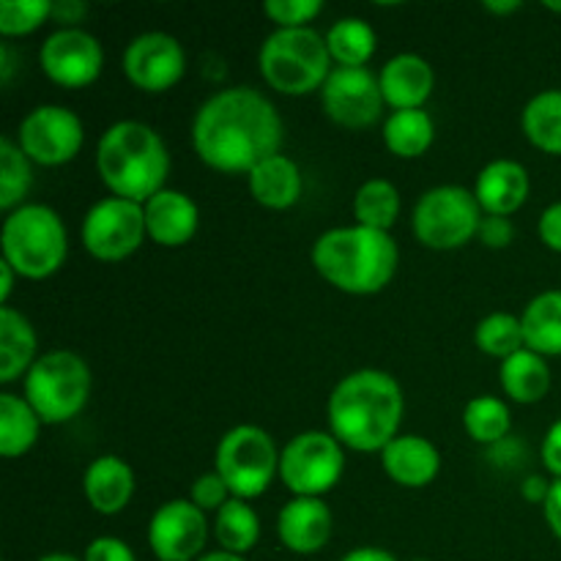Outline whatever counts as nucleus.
Wrapping results in <instances>:
<instances>
[{
	"label": "nucleus",
	"instance_id": "nucleus-31",
	"mask_svg": "<svg viewBox=\"0 0 561 561\" xmlns=\"http://www.w3.org/2000/svg\"><path fill=\"white\" fill-rule=\"evenodd\" d=\"M327 44L337 66H367V60L376 55L378 36L362 16H340L327 31Z\"/></svg>",
	"mask_w": 561,
	"mask_h": 561
},
{
	"label": "nucleus",
	"instance_id": "nucleus-52",
	"mask_svg": "<svg viewBox=\"0 0 561 561\" xmlns=\"http://www.w3.org/2000/svg\"><path fill=\"white\" fill-rule=\"evenodd\" d=\"M542 5H546L548 11H557V14H561V0H542Z\"/></svg>",
	"mask_w": 561,
	"mask_h": 561
},
{
	"label": "nucleus",
	"instance_id": "nucleus-41",
	"mask_svg": "<svg viewBox=\"0 0 561 561\" xmlns=\"http://www.w3.org/2000/svg\"><path fill=\"white\" fill-rule=\"evenodd\" d=\"M537 236H540V241L548 250L561 255V201L551 203V206L540 214V219H537Z\"/></svg>",
	"mask_w": 561,
	"mask_h": 561
},
{
	"label": "nucleus",
	"instance_id": "nucleus-12",
	"mask_svg": "<svg viewBox=\"0 0 561 561\" xmlns=\"http://www.w3.org/2000/svg\"><path fill=\"white\" fill-rule=\"evenodd\" d=\"M85 142L82 118L66 104H36L16 126V146L33 164L58 168L71 162Z\"/></svg>",
	"mask_w": 561,
	"mask_h": 561
},
{
	"label": "nucleus",
	"instance_id": "nucleus-27",
	"mask_svg": "<svg viewBox=\"0 0 561 561\" xmlns=\"http://www.w3.org/2000/svg\"><path fill=\"white\" fill-rule=\"evenodd\" d=\"M44 422L27 403L25 394H0V455L3 458H22L38 442V431Z\"/></svg>",
	"mask_w": 561,
	"mask_h": 561
},
{
	"label": "nucleus",
	"instance_id": "nucleus-7",
	"mask_svg": "<svg viewBox=\"0 0 561 561\" xmlns=\"http://www.w3.org/2000/svg\"><path fill=\"white\" fill-rule=\"evenodd\" d=\"M91 367L69 348L44 351L22 378L25 400L44 425H64L80 416L91 398Z\"/></svg>",
	"mask_w": 561,
	"mask_h": 561
},
{
	"label": "nucleus",
	"instance_id": "nucleus-2",
	"mask_svg": "<svg viewBox=\"0 0 561 561\" xmlns=\"http://www.w3.org/2000/svg\"><path fill=\"white\" fill-rule=\"evenodd\" d=\"M405 398L398 378L362 367L340 378L327 403L329 433L354 453H381L400 436Z\"/></svg>",
	"mask_w": 561,
	"mask_h": 561
},
{
	"label": "nucleus",
	"instance_id": "nucleus-1",
	"mask_svg": "<svg viewBox=\"0 0 561 561\" xmlns=\"http://www.w3.org/2000/svg\"><path fill=\"white\" fill-rule=\"evenodd\" d=\"M285 126L272 99L250 85L211 93L192 118V148L219 173H250L279 153Z\"/></svg>",
	"mask_w": 561,
	"mask_h": 561
},
{
	"label": "nucleus",
	"instance_id": "nucleus-18",
	"mask_svg": "<svg viewBox=\"0 0 561 561\" xmlns=\"http://www.w3.org/2000/svg\"><path fill=\"white\" fill-rule=\"evenodd\" d=\"M142 211H146L148 239L170 250L190 244L201 228V208L181 190L164 186L162 192L142 203Z\"/></svg>",
	"mask_w": 561,
	"mask_h": 561
},
{
	"label": "nucleus",
	"instance_id": "nucleus-22",
	"mask_svg": "<svg viewBox=\"0 0 561 561\" xmlns=\"http://www.w3.org/2000/svg\"><path fill=\"white\" fill-rule=\"evenodd\" d=\"M82 493L99 515L124 513L135 496V471L118 455H99L82 474Z\"/></svg>",
	"mask_w": 561,
	"mask_h": 561
},
{
	"label": "nucleus",
	"instance_id": "nucleus-37",
	"mask_svg": "<svg viewBox=\"0 0 561 561\" xmlns=\"http://www.w3.org/2000/svg\"><path fill=\"white\" fill-rule=\"evenodd\" d=\"M321 11V0H266L263 3V14L277 27H307Z\"/></svg>",
	"mask_w": 561,
	"mask_h": 561
},
{
	"label": "nucleus",
	"instance_id": "nucleus-47",
	"mask_svg": "<svg viewBox=\"0 0 561 561\" xmlns=\"http://www.w3.org/2000/svg\"><path fill=\"white\" fill-rule=\"evenodd\" d=\"M16 277H20V274H16L14 268H11L9 263L0 257V307H9L11 290H14V279Z\"/></svg>",
	"mask_w": 561,
	"mask_h": 561
},
{
	"label": "nucleus",
	"instance_id": "nucleus-14",
	"mask_svg": "<svg viewBox=\"0 0 561 561\" xmlns=\"http://www.w3.org/2000/svg\"><path fill=\"white\" fill-rule=\"evenodd\" d=\"M126 80L146 93H164L179 85L186 71L184 44L164 31H146L131 38L121 55Z\"/></svg>",
	"mask_w": 561,
	"mask_h": 561
},
{
	"label": "nucleus",
	"instance_id": "nucleus-48",
	"mask_svg": "<svg viewBox=\"0 0 561 561\" xmlns=\"http://www.w3.org/2000/svg\"><path fill=\"white\" fill-rule=\"evenodd\" d=\"M485 5L488 11H491V14H513V11H518L520 9V0H485Z\"/></svg>",
	"mask_w": 561,
	"mask_h": 561
},
{
	"label": "nucleus",
	"instance_id": "nucleus-16",
	"mask_svg": "<svg viewBox=\"0 0 561 561\" xmlns=\"http://www.w3.org/2000/svg\"><path fill=\"white\" fill-rule=\"evenodd\" d=\"M208 540V520L190 499L159 504L148 520V546L159 561H197Z\"/></svg>",
	"mask_w": 561,
	"mask_h": 561
},
{
	"label": "nucleus",
	"instance_id": "nucleus-51",
	"mask_svg": "<svg viewBox=\"0 0 561 561\" xmlns=\"http://www.w3.org/2000/svg\"><path fill=\"white\" fill-rule=\"evenodd\" d=\"M36 561H82V559L71 557V553H44V557Z\"/></svg>",
	"mask_w": 561,
	"mask_h": 561
},
{
	"label": "nucleus",
	"instance_id": "nucleus-36",
	"mask_svg": "<svg viewBox=\"0 0 561 561\" xmlns=\"http://www.w3.org/2000/svg\"><path fill=\"white\" fill-rule=\"evenodd\" d=\"M53 20V0H0V36H27Z\"/></svg>",
	"mask_w": 561,
	"mask_h": 561
},
{
	"label": "nucleus",
	"instance_id": "nucleus-30",
	"mask_svg": "<svg viewBox=\"0 0 561 561\" xmlns=\"http://www.w3.org/2000/svg\"><path fill=\"white\" fill-rule=\"evenodd\" d=\"M214 540L219 551L239 553L247 557L261 540V518L250 502L244 499H230L217 515H214Z\"/></svg>",
	"mask_w": 561,
	"mask_h": 561
},
{
	"label": "nucleus",
	"instance_id": "nucleus-26",
	"mask_svg": "<svg viewBox=\"0 0 561 561\" xmlns=\"http://www.w3.org/2000/svg\"><path fill=\"white\" fill-rule=\"evenodd\" d=\"M526 348L540 356H561V290H542L520 312Z\"/></svg>",
	"mask_w": 561,
	"mask_h": 561
},
{
	"label": "nucleus",
	"instance_id": "nucleus-19",
	"mask_svg": "<svg viewBox=\"0 0 561 561\" xmlns=\"http://www.w3.org/2000/svg\"><path fill=\"white\" fill-rule=\"evenodd\" d=\"M529 170L515 159H493L477 173L474 181V197L482 214L493 217H513L529 201Z\"/></svg>",
	"mask_w": 561,
	"mask_h": 561
},
{
	"label": "nucleus",
	"instance_id": "nucleus-39",
	"mask_svg": "<svg viewBox=\"0 0 561 561\" xmlns=\"http://www.w3.org/2000/svg\"><path fill=\"white\" fill-rule=\"evenodd\" d=\"M477 239L485 247H491V250H504V247H510L515 241L513 219L485 214L480 222V230H477Z\"/></svg>",
	"mask_w": 561,
	"mask_h": 561
},
{
	"label": "nucleus",
	"instance_id": "nucleus-40",
	"mask_svg": "<svg viewBox=\"0 0 561 561\" xmlns=\"http://www.w3.org/2000/svg\"><path fill=\"white\" fill-rule=\"evenodd\" d=\"M82 561H137V557L118 537H96L88 542Z\"/></svg>",
	"mask_w": 561,
	"mask_h": 561
},
{
	"label": "nucleus",
	"instance_id": "nucleus-32",
	"mask_svg": "<svg viewBox=\"0 0 561 561\" xmlns=\"http://www.w3.org/2000/svg\"><path fill=\"white\" fill-rule=\"evenodd\" d=\"M400 190L389 179H367L354 195V217L356 225H365L373 230L394 228L400 217Z\"/></svg>",
	"mask_w": 561,
	"mask_h": 561
},
{
	"label": "nucleus",
	"instance_id": "nucleus-23",
	"mask_svg": "<svg viewBox=\"0 0 561 561\" xmlns=\"http://www.w3.org/2000/svg\"><path fill=\"white\" fill-rule=\"evenodd\" d=\"M247 184H250V195L255 197V203H261L263 208H272V211L294 208L299 203L301 190H305L301 168L283 151L252 168L247 173Z\"/></svg>",
	"mask_w": 561,
	"mask_h": 561
},
{
	"label": "nucleus",
	"instance_id": "nucleus-10",
	"mask_svg": "<svg viewBox=\"0 0 561 561\" xmlns=\"http://www.w3.org/2000/svg\"><path fill=\"white\" fill-rule=\"evenodd\" d=\"M345 447L329 431L296 433L279 453V480L294 496L321 499L343 480Z\"/></svg>",
	"mask_w": 561,
	"mask_h": 561
},
{
	"label": "nucleus",
	"instance_id": "nucleus-5",
	"mask_svg": "<svg viewBox=\"0 0 561 561\" xmlns=\"http://www.w3.org/2000/svg\"><path fill=\"white\" fill-rule=\"evenodd\" d=\"M3 261L25 279H47L69 255V233L55 208L25 203L5 214L0 228Z\"/></svg>",
	"mask_w": 561,
	"mask_h": 561
},
{
	"label": "nucleus",
	"instance_id": "nucleus-38",
	"mask_svg": "<svg viewBox=\"0 0 561 561\" xmlns=\"http://www.w3.org/2000/svg\"><path fill=\"white\" fill-rule=\"evenodd\" d=\"M230 499H233V493H230V488L225 485V480L217 471H206V474L195 477V482L190 488V502L195 507H201L203 513L217 515Z\"/></svg>",
	"mask_w": 561,
	"mask_h": 561
},
{
	"label": "nucleus",
	"instance_id": "nucleus-34",
	"mask_svg": "<svg viewBox=\"0 0 561 561\" xmlns=\"http://www.w3.org/2000/svg\"><path fill=\"white\" fill-rule=\"evenodd\" d=\"M33 186V162L25 157L16 140L0 137V208L5 214L25 206Z\"/></svg>",
	"mask_w": 561,
	"mask_h": 561
},
{
	"label": "nucleus",
	"instance_id": "nucleus-35",
	"mask_svg": "<svg viewBox=\"0 0 561 561\" xmlns=\"http://www.w3.org/2000/svg\"><path fill=\"white\" fill-rule=\"evenodd\" d=\"M474 345L482 354L493 356L499 362L518 354L520 348H526L520 316H513V312H491V316H485L474 327Z\"/></svg>",
	"mask_w": 561,
	"mask_h": 561
},
{
	"label": "nucleus",
	"instance_id": "nucleus-33",
	"mask_svg": "<svg viewBox=\"0 0 561 561\" xmlns=\"http://www.w3.org/2000/svg\"><path fill=\"white\" fill-rule=\"evenodd\" d=\"M463 427L477 444H502L513 427V414L502 398L480 394L471 398L463 409Z\"/></svg>",
	"mask_w": 561,
	"mask_h": 561
},
{
	"label": "nucleus",
	"instance_id": "nucleus-29",
	"mask_svg": "<svg viewBox=\"0 0 561 561\" xmlns=\"http://www.w3.org/2000/svg\"><path fill=\"white\" fill-rule=\"evenodd\" d=\"M520 129L542 153L561 157V88H546L526 102Z\"/></svg>",
	"mask_w": 561,
	"mask_h": 561
},
{
	"label": "nucleus",
	"instance_id": "nucleus-17",
	"mask_svg": "<svg viewBox=\"0 0 561 561\" xmlns=\"http://www.w3.org/2000/svg\"><path fill=\"white\" fill-rule=\"evenodd\" d=\"M334 515L323 499L294 496L277 513V537L290 553L312 557L332 540Z\"/></svg>",
	"mask_w": 561,
	"mask_h": 561
},
{
	"label": "nucleus",
	"instance_id": "nucleus-42",
	"mask_svg": "<svg viewBox=\"0 0 561 561\" xmlns=\"http://www.w3.org/2000/svg\"><path fill=\"white\" fill-rule=\"evenodd\" d=\"M540 460L553 480H561V420L553 422L546 436H542Z\"/></svg>",
	"mask_w": 561,
	"mask_h": 561
},
{
	"label": "nucleus",
	"instance_id": "nucleus-46",
	"mask_svg": "<svg viewBox=\"0 0 561 561\" xmlns=\"http://www.w3.org/2000/svg\"><path fill=\"white\" fill-rule=\"evenodd\" d=\"M340 561H398V559H394V553L383 551V548L362 546V548H354V551L345 553Z\"/></svg>",
	"mask_w": 561,
	"mask_h": 561
},
{
	"label": "nucleus",
	"instance_id": "nucleus-24",
	"mask_svg": "<svg viewBox=\"0 0 561 561\" xmlns=\"http://www.w3.org/2000/svg\"><path fill=\"white\" fill-rule=\"evenodd\" d=\"M38 337L31 318L16 307H0V383H14L27 376L38 359Z\"/></svg>",
	"mask_w": 561,
	"mask_h": 561
},
{
	"label": "nucleus",
	"instance_id": "nucleus-6",
	"mask_svg": "<svg viewBox=\"0 0 561 561\" xmlns=\"http://www.w3.org/2000/svg\"><path fill=\"white\" fill-rule=\"evenodd\" d=\"M327 36L316 27H277L268 33L257 53L263 80L285 96L321 91L334 69Z\"/></svg>",
	"mask_w": 561,
	"mask_h": 561
},
{
	"label": "nucleus",
	"instance_id": "nucleus-43",
	"mask_svg": "<svg viewBox=\"0 0 561 561\" xmlns=\"http://www.w3.org/2000/svg\"><path fill=\"white\" fill-rule=\"evenodd\" d=\"M85 14L88 5L82 0H53V20L60 22V27H80Z\"/></svg>",
	"mask_w": 561,
	"mask_h": 561
},
{
	"label": "nucleus",
	"instance_id": "nucleus-9",
	"mask_svg": "<svg viewBox=\"0 0 561 561\" xmlns=\"http://www.w3.org/2000/svg\"><path fill=\"white\" fill-rule=\"evenodd\" d=\"M214 471L225 480L233 499L263 496L279 477V449L272 433L257 425H236L219 438Z\"/></svg>",
	"mask_w": 561,
	"mask_h": 561
},
{
	"label": "nucleus",
	"instance_id": "nucleus-4",
	"mask_svg": "<svg viewBox=\"0 0 561 561\" xmlns=\"http://www.w3.org/2000/svg\"><path fill=\"white\" fill-rule=\"evenodd\" d=\"M96 173L110 195L146 203L170 175L168 142L146 121H115L96 142Z\"/></svg>",
	"mask_w": 561,
	"mask_h": 561
},
{
	"label": "nucleus",
	"instance_id": "nucleus-8",
	"mask_svg": "<svg viewBox=\"0 0 561 561\" xmlns=\"http://www.w3.org/2000/svg\"><path fill=\"white\" fill-rule=\"evenodd\" d=\"M482 217L485 214L477 203L474 190L458 184H438L422 192V197L416 201L414 211H411V230L422 247L447 252L477 239Z\"/></svg>",
	"mask_w": 561,
	"mask_h": 561
},
{
	"label": "nucleus",
	"instance_id": "nucleus-50",
	"mask_svg": "<svg viewBox=\"0 0 561 561\" xmlns=\"http://www.w3.org/2000/svg\"><path fill=\"white\" fill-rule=\"evenodd\" d=\"M197 561H247L239 553H230V551H211V553H203Z\"/></svg>",
	"mask_w": 561,
	"mask_h": 561
},
{
	"label": "nucleus",
	"instance_id": "nucleus-49",
	"mask_svg": "<svg viewBox=\"0 0 561 561\" xmlns=\"http://www.w3.org/2000/svg\"><path fill=\"white\" fill-rule=\"evenodd\" d=\"M11 53H9V44H0V82L3 85H9L11 82Z\"/></svg>",
	"mask_w": 561,
	"mask_h": 561
},
{
	"label": "nucleus",
	"instance_id": "nucleus-13",
	"mask_svg": "<svg viewBox=\"0 0 561 561\" xmlns=\"http://www.w3.org/2000/svg\"><path fill=\"white\" fill-rule=\"evenodd\" d=\"M321 107L329 118L345 129H367L383 113V93L378 75L367 66H334L323 82Z\"/></svg>",
	"mask_w": 561,
	"mask_h": 561
},
{
	"label": "nucleus",
	"instance_id": "nucleus-3",
	"mask_svg": "<svg viewBox=\"0 0 561 561\" xmlns=\"http://www.w3.org/2000/svg\"><path fill=\"white\" fill-rule=\"evenodd\" d=\"M398 263L400 250L392 233L356 222L323 230L312 244L316 272L351 296H370L387 288L398 274Z\"/></svg>",
	"mask_w": 561,
	"mask_h": 561
},
{
	"label": "nucleus",
	"instance_id": "nucleus-44",
	"mask_svg": "<svg viewBox=\"0 0 561 561\" xmlns=\"http://www.w3.org/2000/svg\"><path fill=\"white\" fill-rule=\"evenodd\" d=\"M542 515H546L548 529L561 542V480H551V493H548L546 504H542Z\"/></svg>",
	"mask_w": 561,
	"mask_h": 561
},
{
	"label": "nucleus",
	"instance_id": "nucleus-20",
	"mask_svg": "<svg viewBox=\"0 0 561 561\" xmlns=\"http://www.w3.org/2000/svg\"><path fill=\"white\" fill-rule=\"evenodd\" d=\"M383 474L400 488H427L442 471V453L425 436L400 433L381 449Z\"/></svg>",
	"mask_w": 561,
	"mask_h": 561
},
{
	"label": "nucleus",
	"instance_id": "nucleus-15",
	"mask_svg": "<svg viewBox=\"0 0 561 561\" xmlns=\"http://www.w3.org/2000/svg\"><path fill=\"white\" fill-rule=\"evenodd\" d=\"M38 66L55 85L85 88L102 75V42L85 27H58L44 38Z\"/></svg>",
	"mask_w": 561,
	"mask_h": 561
},
{
	"label": "nucleus",
	"instance_id": "nucleus-28",
	"mask_svg": "<svg viewBox=\"0 0 561 561\" xmlns=\"http://www.w3.org/2000/svg\"><path fill=\"white\" fill-rule=\"evenodd\" d=\"M436 140V124L433 115L422 110H392L383 121V146L389 153L400 159H416L427 153Z\"/></svg>",
	"mask_w": 561,
	"mask_h": 561
},
{
	"label": "nucleus",
	"instance_id": "nucleus-45",
	"mask_svg": "<svg viewBox=\"0 0 561 561\" xmlns=\"http://www.w3.org/2000/svg\"><path fill=\"white\" fill-rule=\"evenodd\" d=\"M548 493H551V482H548L546 477H540V474H531V477H526V480H524V485H520V496H524L526 502L546 504Z\"/></svg>",
	"mask_w": 561,
	"mask_h": 561
},
{
	"label": "nucleus",
	"instance_id": "nucleus-21",
	"mask_svg": "<svg viewBox=\"0 0 561 561\" xmlns=\"http://www.w3.org/2000/svg\"><path fill=\"white\" fill-rule=\"evenodd\" d=\"M378 82L392 110H422L436 88V71L422 55L400 53L381 66Z\"/></svg>",
	"mask_w": 561,
	"mask_h": 561
},
{
	"label": "nucleus",
	"instance_id": "nucleus-25",
	"mask_svg": "<svg viewBox=\"0 0 561 561\" xmlns=\"http://www.w3.org/2000/svg\"><path fill=\"white\" fill-rule=\"evenodd\" d=\"M499 383H502L504 394L520 405L540 403L548 392H551V367H548L546 356L535 354L529 348H520L510 359L502 362L499 367Z\"/></svg>",
	"mask_w": 561,
	"mask_h": 561
},
{
	"label": "nucleus",
	"instance_id": "nucleus-11",
	"mask_svg": "<svg viewBox=\"0 0 561 561\" xmlns=\"http://www.w3.org/2000/svg\"><path fill=\"white\" fill-rule=\"evenodd\" d=\"M80 239L88 255L104 263L126 261L148 239L142 203L126 197H102L85 211L80 225Z\"/></svg>",
	"mask_w": 561,
	"mask_h": 561
},
{
	"label": "nucleus",
	"instance_id": "nucleus-53",
	"mask_svg": "<svg viewBox=\"0 0 561 561\" xmlns=\"http://www.w3.org/2000/svg\"><path fill=\"white\" fill-rule=\"evenodd\" d=\"M409 561H433V559H409Z\"/></svg>",
	"mask_w": 561,
	"mask_h": 561
}]
</instances>
